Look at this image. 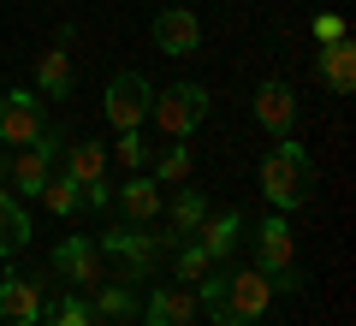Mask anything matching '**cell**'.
Masks as SVG:
<instances>
[{
  "mask_svg": "<svg viewBox=\"0 0 356 326\" xmlns=\"http://www.w3.org/2000/svg\"><path fill=\"white\" fill-rule=\"evenodd\" d=\"M315 184H321L315 154H309L303 142H291V137H273V149H267V161H261V196H267V208H273V213L309 208V202H315Z\"/></svg>",
  "mask_w": 356,
  "mask_h": 326,
  "instance_id": "6da1fadb",
  "label": "cell"
},
{
  "mask_svg": "<svg viewBox=\"0 0 356 326\" xmlns=\"http://www.w3.org/2000/svg\"><path fill=\"white\" fill-rule=\"evenodd\" d=\"M255 267L267 273L273 291H303V273H297V231L285 213L267 208V220L255 226Z\"/></svg>",
  "mask_w": 356,
  "mask_h": 326,
  "instance_id": "7a4b0ae2",
  "label": "cell"
},
{
  "mask_svg": "<svg viewBox=\"0 0 356 326\" xmlns=\"http://www.w3.org/2000/svg\"><path fill=\"white\" fill-rule=\"evenodd\" d=\"M95 250L113 255V261L125 267L119 279L143 285V279H149V267H154V255L166 250V231H149V226H137V220H119V226H107L102 238H95Z\"/></svg>",
  "mask_w": 356,
  "mask_h": 326,
  "instance_id": "3957f363",
  "label": "cell"
},
{
  "mask_svg": "<svg viewBox=\"0 0 356 326\" xmlns=\"http://www.w3.org/2000/svg\"><path fill=\"white\" fill-rule=\"evenodd\" d=\"M149 119L161 125V137H191V131L208 119V89L202 83H166V89H154Z\"/></svg>",
  "mask_w": 356,
  "mask_h": 326,
  "instance_id": "277c9868",
  "label": "cell"
},
{
  "mask_svg": "<svg viewBox=\"0 0 356 326\" xmlns=\"http://www.w3.org/2000/svg\"><path fill=\"white\" fill-rule=\"evenodd\" d=\"M149 101H154V83L143 72H113L107 77V95H102V113H107L113 131H143Z\"/></svg>",
  "mask_w": 356,
  "mask_h": 326,
  "instance_id": "5b68a950",
  "label": "cell"
},
{
  "mask_svg": "<svg viewBox=\"0 0 356 326\" xmlns=\"http://www.w3.org/2000/svg\"><path fill=\"white\" fill-rule=\"evenodd\" d=\"M273 302V285H267L261 267H238L226 273V326H255Z\"/></svg>",
  "mask_w": 356,
  "mask_h": 326,
  "instance_id": "8992f818",
  "label": "cell"
},
{
  "mask_svg": "<svg viewBox=\"0 0 356 326\" xmlns=\"http://www.w3.org/2000/svg\"><path fill=\"white\" fill-rule=\"evenodd\" d=\"M42 101L36 89H0V142L6 149H24V142L42 137Z\"/></svg>",
  "mask_w": 356,
  "mask_h": 326,
  "instance_id": "52a82bcc",
  "label": "cell"
},
{
  "mask_svg": "<svg viewBox=\"0 0 356 326\" xmlns=\"http://www.w3.org/2000/svg\"><path fill=\"white\" fill-rule=\"evenodd\" d=\"M60 149L65 142L54 137V131H42L36 142H24V149H13V196H36L42 184H48V172H54V161H60Z\"/></svg>",
  "mask_w": 356,
  "mask_h": 326,
  "instance_id": "ba28073f",
  "label": "cell"
},
{
  "mask_svg": "<svg viewBox=\"0 0 356 326\" xmlns=\"http://www.w3.org/2000/svg\"><path fill=\"white\" fill-rule=\"evenodd\" d=\"M48 309V291L30 273H0V320L6 326H36Z\"/></svg>",
  "mask_w": 356,
  "mask_h": 326,
  "instance_id": "9c48e42d",
  "label": "cell"
},
{
  "mask_svg": "<svg viewBox=\"0 0 356 326\" xmlns=\"http://www.w3.org/2000/svg\"><path fill=\"white\" fill-rule=\"evenodd\" d=\"M54 273H60L72 291H95L107 279L102 273V250H95L89 238H60V250H54Z\"/></svg>",
  "mask_w": 356,
  "mask_h": 326,
  "instance_id": "30bf717a",
  "label": "cell"
},
{
  "mask_svg": "<svg viewBox=\"0 0 356 326\" xmlns=\"http://www.w3.org/2000/svg\"><path fill=\"white\" fill-rule=\"evenodd\" d=\"M154 48L172 54V60L196 54V48H202V18H196L191 6H166V13H154Z\"/></svg>",
  "mask_w": 356,
  "mask_h": 326,
  "instance_id": "8fae6325",
  "label": "cell"
},
{
  "mask_svg": "<svg viewBox=\"0 0 356 326\" xmlns=\"http://www.w3.org/2000/svg\"><path fill=\"white\" fill-rule=\"evenodd\" d=\"M255 125L273 131V137H291V125H297V89L285 83V77H267V83L255 89Z\"/></svg>",
  "mask_w": 356,
  "mask_h": 326,
  "instance_id": "7c38bea8",
  "label": "cell"
},
{
  "mask_svg": "<svg viewBox=\"0 0 356 326\" xmlns=\"http://www.w3.org/2000/svg\"><path fill=\"white\" fill-rule=\"evenodd\" d=\"M113 202L125 220H137V226H149L154 213L166 208V184H154L149 172H125V184H113Z\"/></svg>",
  "mask_w": 356,
  "mask_h": 326,
  "instance_id": "4fadbf2b",
  "label": "cell"
},
{
  "mask_svg": "<svg viewBox=\"0 0 356 326\" xmlns=\"http://www.w3.org/2000/svg\"><path fill=\"white\" fill-rule=\"evenodd\" d=\"M191 238L202 243L214 261H232V250H238V238H243V213H238V208H220V213L208 208V213H202V226H196Z\"/></svg>",
  "mask_w": 356,
  "mask_h": 326,
  "instance_id": "5bb4252c",
  "label": "cell"
},
{
  "mask_svg": "<svg viewBox=\"0 0 356 326\" xmlns=\"http://www.w3.org/2000/svg\"><path fill=\"white\" fill-rule=\"evenodd\" d=\"M315 77L332 89V95H350V89H356V42L350 36L327 42V48L315 54Z\"/></svg>",
  "mask_w": 356,
  "mask_h": 326,
  "instance_id": "9a60e30c",
  "label": "cell"
},
{
  "mask_svg": "<svg viewBox=\"0 0 356 326\" xmlns=\"http://www.w3.org/2000/svg\"><path fill=\"white\" fill-rule=\"evenodd\" d=\"M191 320H196V291H178V285H154L149 291L143 326H191Z\"/></svg>",
  "mask_w": 356,
  "mask_h": 326,
  "instance_id": "2e32d148",
  "label": "cell"
},
{
  "mask_svg": "<svg viewBox=\"0 0 356 326\" xmlns=\"http://www.w3.org/2000/svg\"><path fill=\"white\" fill-rule=\"evenodd\" d=\"M161 213H166V250H172V243H184L196 226H202V213H208V196H202V190H184V184H178V196L166 202Z\"/></svg>",
  "mask_w": 356,
  "mask_h": 326,
  "instance_id": "e0dca14e",
  "label": "cell"
},
{
  "mask_svg": "<svg viewBox=\"0 0 356 326\" xmlns=\"http://www.w3.org/2000/svg\"><path fill=\"white\" fill-rule=\"evenodd\" d=\"M83 297H89V309H95V320L125 326L131 314H137V291H131V279H102V285L83 291Z\"/></svg>",
  "mask_w": 356,
  "mask_h": 326,
  "instance_id": "ac0fdd59",
  "label": "cell"
},
{
  "mask_svg": "<svg viewBox=\"0 0 356 326\" xmlns=\"http://www.w3.org/2000/svg\"><path fill=\"white\" fill-rule=\"evenodd\" d=\"M191 166H196L191 142H184V137H166V149L149 154V166H143V172H149L154 184H184V178H191Z\"/></svg>",
  "mask_w": 356,
  "mask_h": 326,
  "instance_id": "d6986e66",
  "label": "cell"
},
{
  "mask_svg": "<svg viewBox=\"0 0 356 326\" xmlns=\"http://www.w3.org/2000/svg\"><path fill=\"white\" fill-rule=\"evenodd\" d=\"M36 89L42 95H72L77 89V72H72V54L65 48H42L36 54Z\"/></svg>",
  "mask_w": 356,
  "mask_h": 326,
  "instance_id": "ffe728a7",
  "label": "cell"
},
{
  "mask_svg": "<svg viewBox=\"0 0 356 326\" xmlns=\"http://www.w3.org/2000/svg\"><path fill=\"white\" fill-rule=\"evenodd\" d=\"M65 154V178H72V184L77 190H83V184H95V178H107V149H102V142H72V149H60Z\"/></svg>",
  "mask_w": 356,
  "mask_h": 326,
  "instance_id": "44dd1931",
  "label": "cell"
},
{
  "mask_svg": "<svg viewBox=\"0 0 356 326\" xmlns=\"http://www.w3.org/2000/svg\"><path fill=\"white\" fill-rule=\"evenodd\" d=\"M30 243V213L13 190H0V255H18Z\"/></svg>",
  "mask_w": 356,
  "mask_h": 326,
  "instance_id": "7402d4cb",
  "label": "cell"
},
{
  "mask_svg": "<svg viewBox=\"0 0 356 326\" xmlns=\"http://www.w3.org/2000/svg\"><path fill=\"white\" fill-rule=\"evenodd\" d=\"M36 196H42V208H48L54 220H72V213L83 208V190H77V184H72L65 172H48V184H42Z\"/></svg>",
  "mask_w": 356,
  "mask_h": 326,
  "instance_id": "603a6c76",
  "label": "cell"
},
{
  "mask_svg": "<svg viewBox=\"0 0 356 326\" xmlns=\"http://www.w3.org/2000/svg\"><path fill=\"white\" fill-rule=\"evenodd\" d=\"M42 320H48V326H102L83 291H65V297H54L48 309H42Z\"/></svg>",
  "mask_w": 356,
  "mask_h": 326,
  "instance_id": "cb8c5ba5",
  "label": "cell"
},
{
  "mask_svg": "<svg viewBox=\"0 0 356 326\" xmlns=\"http://www.w3.org/2000/svg\"><path fill=\"white\" fill-rule=\"evenodd\" d=\"M172 255H178V279H184V285H196V279H202V273H214V255H208L202 250V243H196V238H184V243H172Z\"/></svg>",
  "mask_w": 356,
  "mask_h": 326,
  "instance_id": "d4e9b609",
  "label": "cell"
},
{
  "mask_svg": "<svg viewBox=\"0 0 356 326\" xmlns=\"http://www.w3.org/2000/svg\"><path fill=\"white\" fill-rule=\"evenodd\" d=\"M113 161L125 166V172H143V166H149V142H143V131H119V142H113Z\"/></svg>",
  "mask_w": 356,
  "mask_h": 326,
  "instance_id": "484cf974",
  "label": "cell"
},
{
  "mask_svg": "<svg viewBox=\"0 0 356 326\" xmlns=\"http://www.w3.org/2000/svg\"><path fill=\"white\" fill-rule=\"evenodd\" d=\"M309 30H315V42H321V48H327V42H339V36H350L344 13H315V24H309Z\"/></svg>",
  "mask_w": 356,
  "mask_h": 326,
  "instance_id": "4316f807",
  "label": "cell"
},
{
  "mask_svg": "<svg viewBox=\"0 0 356 326\" xmlns=\"http://www.w3.org/2000/svg\"><path fill=\"white\" fill-rule=\"evenodd\" d=\"M107 202H113V184H107V178L83 184V208H107Z\"/></svg>",
  "mask_w": 356,
  "mask_h": 326,
  "instance_id": "83f0119b",
  "label": "cell"
},
{
  "mask_svg": "<svg viewBox=\"0 0 356 326\" xmlns=\"http://www.w3.org/2000/svg\"><path fill=\"white\" fill-rule=\"evenodd\" d=\"M6 178H13V149H0V190H6Z\"/></svg>",
  "mask_w": 356,
  "mask_h": 326,
  "instance_id": "f1b7e54d",
  "label": "cell"
},
{
  "mask_svg": "<svg viewBox=\"0 0 356 326\" xmlns=\"http://www.w3.org/2000/svg\"><path fill=\"white\" fill-rule=\"evenodd\" d=\"M0 89H6V77H0Z\"/></svg>",
  "mask_w": 356,
  "mask_h": 326,
  "instance_id": "f546056e",
  "label": "cell"
},
{
  "mask_svg": "<svg viewBox=\"0 0 356 326\" xmlns=\"http://www.w3.org/2000/svg\"><path fill=\"white\" fill-rule=\"evenodd\" d=\"M191 326H196V320H191Z\"/></svg>",
  "mask_w": 356,
  "mask_h": 326,
  "instance_id": "4dcf8cb0",
  "label": "cell"
}]
</instances>
